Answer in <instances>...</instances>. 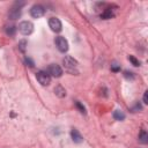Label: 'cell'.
Here are the masks:
<instances>
[{
    "instance_id": "cell-1",
    "label": "cell",
    "mask_w": 148,
    "mask_h": 148,
    "mask_svg": "<svg viewBox=\"0 0 148 148\" xmlns=\"http://www.w3.org/2000/svg\"><path fill=\"white\" fill-rule=\"evenodd\" d=\"M22 6H24V2H23V1H16V2L12 6V8L9 9V12H8V17H9L10 20H17V18L21 16V8H22Z\"/></svg>"
},
{
    "instance_id": "cell-2",
    "label": "cell",
    "mask_w": 148,
    "mask_h": 148,
    "mask_svg": "<svg viewBox=\"0 0 148 148\" xmlns=\"http://www.w3.org/2000/svg\"><path fill=\"white\" fill-rule=\"evenodd\" d=\"M62 64H64L65 68H66L68 72H71V73H74V71L76 72L77 61H76L73 57H71V56L65 57V58H64V60H62Z\"/></svg>"
},
{
    "instance_id": "cell-3",
    "label": "cell",
    "mask_w": 148,
    "mask_h": 148,
    "mask_svg": "<svg viewBox=\"0 0 148 148\" xmlns=\"http://www.w3.org/2000/svg\"><path fill=\"white\" fill-rule=\"evenodd\" d=\"M32 30H34V24L30 21H22L18 24V31L24 36L30 35L32 32Z\"/></svg>"
},
{
    "instance_id": "cell-4",
    "label": "cell",
    "mask_w": 148,
    "mask_h": 148,
    "mask_svg": "<svg viewBox=\"0 0 148 148\" xmlns=\"http://www.w3.org/2000/svg\"><path fill=\"white\" fill-rule=\"evenodd\" d=\"M54 43H56L57 49H58L60 52L65 53V52L68 50V42H67V39H66L65 37H62V36H58V37H56Z\"/></svg>"
},
{
    "instance_id": "cell-5",
    "label": "cell",
    "mask_w": 148,
    "mask_h": 148,
    "mask_svg": "<svg viewBox=\"0 0 148 148\" xmlns=\"http://www.w3.org/2000/svg\"><path fill=\"white\" fill-rule=\"evenodd\" d=\"M36 79H37V81H38L42 86H49L50 82H51V76H50L49 73L45 72V71H39V72H37Z\"/></svg>"
},
{
    "instance_id": "cell-6",
    "label": "cell",
    "mask_w": 148,
    "mask_h": 148,
    "mask_svg": "<svg viewBox=\"0 0 148 148\" xmlns=\"http://www.w3.org/2000/svg\"><path fill=\"white\" fill-rule=\"evenodd\" d=\"M47 73L50 76H53V77H60L62 75V69L59 65L57 64H51L47 68Z\"/></svg>"
},
{
    "instance_id": "cell-7",
    "label": "cell",
    "mask_w": 148,
    "mask_h": 148,
    "mask_svg": "<svg viewBox=\"0 0 148 148\" xmlns=\"http://www.w3.org/2000/svg\"><path fill=\"white\" fill-rule=\"evenodd\" d=\"M44 14H45V8L42 5H34L30 9V15L35 18L42 17Z\"/></svg>"
},
{
    "instance_id": "cell-8",
    "label": "cell",
    "mask_w": 148,
    "mask_h": 148,
    "mask_svg": "<svg viewBox=\"0 0 148 148\" xmlns=\"http://www.w3.org/2000/svg\"><path fill=\"white\" fill-rule=\"evenodd\" d=\"M49 27H50L51 30L54 31V32H60L61 29H62V24H61L60 20L57 18V17H51V18L49 20Z\"/></svg>"
},
{
    "instance_id": "cell-9",
    "label": "cell",
    "mask_w": 148,
    "mask_h": 148,
    "mask_svg": "<svg viewBox=\"0 0 148 148\" xmlns=\"http://www.w3.org/2000/svg\"><path fill=\"white\" fill-rule=\"evenodd\" d=\"M71 136H72V140H73L75 143H80V142L83 141L82 135H81V134L79 133V131L75 130V128H73V130L71 131Z\"/></svg>"
},
{
    "instance_id": "cell-10",
    "label": "cell",
    "mask_w": 148,
    "mask_h": 148,
    "mask_svg": "<svg viewBox=\"0 0 148 148\" xmlns=\"http://www.w3.org/2000/svg\"><path fill=\"white\" fill-rule=\"evenodd\" d=\"M5 32L8 36H14L15 32H16V27L14 24H7V25H5Z\"/></svg>"
},
{
    "instance_id": "cell-11",
    "label": "cell",
    "mask_w": 148,
    "mask_h": 148,
    "mask_svg": "<svg viewBox=\"0 0 148 148\" xmlns=\"http://www.w3.org/2000/svg\"><path fill=\"white\" fill-rule=\"evenodd\" d=\"M113 12H112V9L111 8H106V9H104V12L101 14V17L102 18H104V20H109V18H111V17H113Z\"/></svg>"
},
{
    "instance_id": "cell-12",
    "label": "cell",
    "mask_w": 148,
    "mask_h": 148,
    "mask_svg": "<svg viewBox=\"0 0 148 148\" xmlns=\"http://www.w3.org/2000/svg\"><path fill=\"white\" fill-rule=\"evenodd\" d=\"M54 92H56V95H57L58 97H60V98H62V97L66 96V90H65L61 86H57V87L54 88Z\"/></svg>"
},
{
    "instance_id": "cell-13",
    "label": "cell",
    "mask_w": 148,
    "mask_h": 148,
    "mask_svg": "<svg viewBox=\"0 0 148 148\" xmlns=\"http://www.w3.org/2000/svg\"><path fill=\"white\" fill-rule=\"evenodd\" d=\"M139 141L141 142V143H147L148 142V133L146 132V131H141L140 132V134H139Z\"/></svg>"
},
{
    "instance_id": "cell-14",
    "label": "cell",
    "mask_w": 148,
    "mask_h": 148,
    "mask_svg": "<svg viewBox=\"0 0 148 148\" xmlns=\"http://www.w3.org/2000/svg\"><path fill=\"white\" fill-rule=\"evenodd\" d=\"M113 118L116 120H124L125 119V113L123 111H120V110H116L113 112Z\"/></svg>"
},
{
    "instance_id": "cell-15",
    "label": "cell",
    "mask_w": 148,
    "mask_h": 148,
    "mask_svg": "<svg viewBox=\"0 0 148 148\" xmlns=\"http://www.w3.org/2000/svg\"><path fill=\"white\" fill-rule=\"evenodd\" d=\"M25 49H27V40L25 39H22L18 42V50L21 52H25Z\"/></svg>"
},
{
    "instance_id": "cell-16",
    "label": "cell",
    "mask_w": 148,
    "mask_h": 148,
    "mask_svg": "<svg viewBox=\"0 0 148 148\" xmlns=\"http://www.w3.org/2000/svg\"><path fill=\"white\" fill-rule=\"evenodd\" d=\"M75 106L77 108V110H79V111H80L81 113H84V114L87 113V111H86V108H84V105H83L82 103H80L79 101H76V102H75Z\"/></svg>"
},
{
    "instance_id": "cell-17",
    "label": "cell",
    "mask_w": 148,
    "mask_h": 148,
    "mask_svg": "<svg viewBox=\"0 0 148 148\" xmlns=\"http://www.w3.org/2000/svg\"><path fill=\"white\" fill-rule=\"evenodd\" d=\"M128 60H130V61L133 64V66H140V61H139V60H138L135 57L130 56V57H128Z\"/></svg>"
},
{
    "instance_id": "cell-18",
    "label": "cell",
    "mask_w": 148,
    "mask_h": 148,
    "mask_svg": "<svg viewBox=\"0 0 148 148\" xmlns=\"http://www.w3.org/2000/svg\"><path fill=\"white\" fill-rule=\"evenodd\" d=\"M24 64H25L27 66H29V67H34V65H35V62L32 61V59H30L29 57H27V58L24 59Z\"/></svg>"
},
{
    "instance_id": "cell-19",
    "label": "cell",
    "mask_w": 148,
    "mask_h": 148,
    "mask_svg": "<svg viewBox=\"0 0 148 148\" xmlns=\"http://www.w3.org/2000/svg\"><path fill=\"white\" fill-rule=\"evenodd\" d=\"M124 76L126 77V79H131V80H133L134 79V75H133V73H131V72H124Z\"/></svg>"
},
{
    "instance_id": "cell-20",
    "label": "cell",
    "mask_w": 148,
    "mask_h": 148,
    "mask_svg": "<svg viewBox=\"0 0 148 148\" xmlns=\"http://www.w3.org/2000/svg\"><path fill=\"white\" fill-rule=\"evenodd\" d=\"M111 69H112L113 72H118V71H120V66L114 62L113 65H111Z\"/></svg>"
},
{
    "instance_id": "cell-21",
    "label": "cell",
    "mask_w": 148,
    "mask_h": 148,
    "mask_svg": "<svg viewBox=\"0 0 148 148\" xmlns=\"http://www.w3.org/2000/svg\"><path fill=\"white\" fill-rule=\"evenodd\" d=\"M143 103L148 104V91H145V94H143Z\"/></svg>"
},
{
    "instance_id": "cell-22",
    "label": "cell",
    "mask_w": 148,
    "mask_h": 148,
    "mask_svg": "<svg viewBox=\"0 0 148 148\" xmlns=\"http://www.w3.org/2000/svg\"><path fill=\"white\" fill-rule=\"evenodd\" d=\"M132 110H133V112H136L138 110H141V105H140L139 103H136V104H135V106H134Z\"/></svg>"
}]
</instances>
